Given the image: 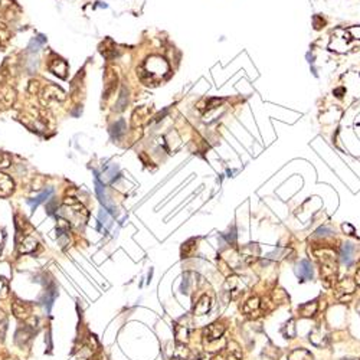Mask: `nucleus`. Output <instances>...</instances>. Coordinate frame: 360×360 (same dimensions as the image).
Wrapping results in <instances>:
<instances>
[{
  "label": "nucleus",
  "instance_id": "obj_1",
  "mask_svg": "<svg viewBox=\"0 0 360 360\" xmlns=\"http://www.w3.org/2000/svg\"><path fill=\"white\" fill-rule=\"evenodd\" d=\"M56 212L61 219L69 224V226H77V228L84 226L88 219V210L85 209L81 202H78L74 198L65 199L62 206L56 209Z\"/></svg>",
  "mask_w": 360,
  "mask_h": 360
},
{
  "label": "nucleus",
  "instance_id": "obj_2",
  "mask_svg": "<svg viewBox=\"0 0 360 360\" xmlns=\"http://www.w3.org/2000/svg\"><path fill=\"white\" fill-rule=\"evenodd\" d=\"M137 71L140 74L141 81L150 85V84H157L160 80H163V77L169 72V65L160 56H150L144 61L143 65Z\"/></svg>",
  "mask_w": 360,
  "mask_h": 360
},
{
  "label": "nucleus",
  "instance_id": "obj_3",
  "mask_svg": "<svg viewBox=\"0 0 360 360\" xmlns=\"http://www.w3.org/2000/svg\"><path fill=\"white\" fill-rule=\"evenodd\" d=\"M315 257L320 264V271L324 281H333L337 275V261H336V254L332 249H318L315 251Z\"/></svg>",
  "mask_w": 360,
  "mask_h": 360
},
{
  "label": "nucleus",
  "instance_id": "obj_4",
  "mask_svg": "<svg viewBox=\"0 0 360 360\" xmlns=\"http://www.w3.org/2000/svg\"><path fill=\"white\" fill-rule=\"evenodd\" d=\"M65 98H66L65 92L59 87L52 85V84L46 85L41 92V102H42L44 107H51L52 104L62 102V101H65Z\"/></svg>",
  "mask_w": 360,
  "mask_h": 360
},
{
  "label": "nucleus",
  "instance_id": "obj_5",
  "mask_svg": "<svg viewBox=\"0 0 360 360\" xmlns=\"http://www.w3.org/2000/svg\"><path fill=\"white\" fill-rule=\"evenodd\" d=\"M30 310L32 307L29 303L20 300V298L15 297L13 298V303H12V313L13 315L19 318V320H27L30 317Z\"/></svg>",
  "mask_w": 360,
  "mask_h": 360
},
{
  "label": "nucleus",
  "instance_id": "obj_6",
  "mask_svg": "<svg viewBox=\"0 0 360 360\" xmlns=\"http://www.w3.org/2000/svg\"><path fill=\"white\" fill-rule=\"evenodd\" d=\"M22 123H25V126L29 127L32 131L36 133H42L46 130V121L42 117L36 116L35 113L32 111L30 114H25L22 118Z\"/></svg>",
  "mask_w": 360,
  "mask_h": 360
},
{
  "label": "nucleus",
  "instance_id": "obj_7",
  "mask_svg": "<svg viewBox=\"0 0 360 360\" xmlns=\"http://www.w3.org/2000/svg\"><path fill=\"white\" fill-rule=\"evenodd\" d=\"M224 333H225V326L224 324H221L219 321H216V323H212L210 326H207L206 329H205V332H203V336H205V339H206L207 342H215V340H219L222 336H224Z\"/></svg>",
  "mask_w": 360,
  "mask_h": 360
},
{
  "label": "nucleus",
  "instance_id": "obj_8",
  "mask_svg": "<svg viewBox=\"0 0 360 360\" xmlns=\"http://www.w3.org/2000/svg\"><path fill=\"white\" fill-rule=\"evenodd\" d=\"M49 71L52 72L54 75L59 77V78H66V74H68V63L63 61L62 58H58L55 56L51 59V62L48 65Z\"/></svg>",
  "mask_w": 360,
  "mask_h": 360
},
{
  "label": "nucleus",
  "instance_id": "obj_9",
  "mask_svg": "<svg viewBox=\"0 0 360 360\" xmlns=\"http://www.w3.org/2000/svg\"><path fill=\"white\" fill-rule=\"evenodd\" d=\"M354 288H356V282H354L353 279H342V281L337 284V296H339L340 300H346V294H347V297H350L351 294H353V291H354Z\"/></svg>",
  "mask_w": 360,
  "mask_h": 360
},
{
  "label": "nucleus",
  "instance_id": "obj_10",
  "mask_svg": "<svg viewBox=\"0 0 360 360\" xmlns=\"http://www.w3.org/2000/svg\"><path fill=\"white\" fill-rule=\"evenodd\" d=\"M13 190H15L13 179L5 173H0V198H8L13 193Z\"/></svg>",
  "mask_w": 360,
  "mask_h": 360
},
{
  "label": "nucleus",
  "instance_id": "obj_11",
  "mask_svg": "<svg viewBox=\"0 0 360 360\" xmlns=\"http://www.w3.org/2000/svg\"><path fill=\"white\" fill-rule=\"evenodd\" d=\"M32 334H33V327H32V324H26V326H23L22 329H19V332L16 333V343H18L20 347H25V346L27 344V342L30 340Z\"/></svg>",
  "mask_w": 360,
  "mask_h": 360
},
{
  "label": "nucleus",
  "instance_id": "obj_12",
  "mask_svg": "<svg viewBox=\"0 0 360 360\" xmlns=\"http://www.w3.org/2000/svg\"><path fill=\"white\" fill-rule=\"evenodd\" d=\"M210 307H212V298L209 297L207 294H203L198 300L196 306L193 308V313L196 315H205L210 310Z\"/></svg>",
  "mask_w": 360,
  "mask_h": 360
},
{
  "label": "nucleus",
  "instance_id": "obj_13",
  "mask_svg": "<svg viewBox=\"0 0 360 360\" xmlns=\"http://www.w3.org/2000/svg\"><path fill=\"white\" fill-rule=\"evenodd\" d=\"M354 246L351 243H344L342 246V251H340V258H342L343 264H346L347 267L353 265L354 262Z\"/></svg>",
  "mask_w": 360,
  "mask_h": 360
},
{
  "label": "nucleus",
  "instance_id": "obj_14",
  "mask_svg": "<svg viewBox=\"0 0 360 360\" xmlns=\"http://www.w3.org/2000/svg\"><path fill=\"white\" fill-rule=\"evenodd\" d=\"M36 246H38V242H36L35 238L26 235L19 242V254H32L36 249Z\"/></svg>",
  "mask_w": 360,
  "mask_h": 360
},
{
  "label": "nucleus",
  "instance_id": "obj_15",
  "mask_svg": "<svg viewBox=\"0 0 360 360\" xmlns=\"http://www.w3.org/2000/svg\"><path fill=\"white\" fill-rule=\"evenodd\" d=\"M297 275L300 277V279L306 281V279H311L313 278V267L310 261L307 260H303L297 265Z\"/></svg>",
  "mask_w": 360,
  "mask_h": 360
},
{
  "label": "nucleus",
  "instance_id": "obj_16",
  "mask_svg": "<svg viewBox=\"0 0 360 360\" xmlns=\"http://www.w3.org/2000/svg\"><path fill=\"white\" fill-rule=\"evenodd\" d=\"M174 332H176V339H177L179 342H186V340L189 339L190 326L177 323L174 326Z\"/></svg>",
  "mask_w": 360,
  "mask_h": 360
},
{
  "label": "nucleus",
  "instance_id": "obj_17",
  "mask_svg": "<svg viewBox=\"0 0 360 360\" xmlns=\"http://www.w3.org/2000/svg\"><path fill=\"white\" fill-rule=\"evenodd\" d=\"M317 303H306L298 308V313L303 317H313L317 311Z\"/></svg>",
  "mask_w": 360,
  "mask_h": 360
},
{
  "label": "nucleus",
  "instance_id": "obj_18",
  "mask_svg": "<svg viewBox=\"0 0 360 360\" xmlns=\"http://www.w3.org/2000/svg\"><path fill=\"white\" fill-rule=\"evenodd\" d=\"M258 308H260V298L258 297H254V298H249L245 304H243V313H246V314H254V311H258Z\"/></svg>",
  "mask_w": 360,
  "mask_h": 360
},
{
  "label": "nucleus",
  "instance_id": "obj_19",
  "mask_svg": "<svg viewBox=\"0 0 360 360\" xmlns=\"http://www.w3.org/2000/svg\"><path fill=\"white\" fill-rule=\"evenodd\" d=\"M13 99H15V92L10 90V88H5V90L0 92V101H2L6 107H9V105L13 104Z\"/></svg>",
  "mask_w": 360,
  "mask_h": 360
},
{
  "label": "nucleus",
  "instance_id": "obj_20",
  "mask_svg": "<svg viewBox=\"0 0 360 360\" xmlns=\"http://www.w3.org/2000/svg\"><path fill=\"white\" fill-rule=\"evenodd\" d=\"M52 193H54V189H52V188H51V189L45 190L44 193H41L39 196H36V198L33 199V200H29V205H32L33 207H36L38 205H41V203H44V202H46L49 196H52Z\"/></svg>",
  "mask_w": 360,
  "mask_h": 360
},
{
  "label": "nucleus",
  "instance_id": "obj_21",
  "mask_svg": "<svg viewBox=\"0 0 360 360\" xmlns=\"http://www.w3.org/2000/svg\"><path fill=\"white\" fill-rule=\"evenodd\" d=\"M10 39V30L5 22L0 20V46H5Z\"/></svg>",
  "mask_w": 360,
  "mask_h": 360
},
{
  "label": "nucleus",
  "instance_id": "obj_22",
  "mask_svg": "<svg viewBox=\"0 0 360 360\" xmlns=\"http://www.w3.org/2000/svg\"><path fill=\"white\" fill-rule=\"evenodd\" d=\"M9 297V284H8V279L0 277V300H5V298Z\"/></svg>",
  "mask_w": 360,
  "mask_h": 360
},
{
  "label": "nucleus",
  "instance_id": "obj_23",
  "mask_svg": "<svg viewBox=\"0 0 360 360\" xmlns=\"http://www.w3.org/2000/svg\"><path fill=\"white\" fill-rule=\"evenodd\" d=\"M12 164V157L9 153L0 150V169H8Z\"/></svg>",
  "mask_w": 360,
  "mask_h": 360
},
{
  "label": "nucleus",
  "instance_id": "obj_24",
  "mask_svg": "<svg viewBox=\"0 0 360 360\" xmlns=\"http://www.w3.org/2000/svg\"><path fill=\"white\" fill-rule=\"evenodd\" d=\"M45 42H46L45 36H42V35L36 36L35 39H32V42H30V45H29V51H30V49H32V48L35 46V49H33V51L36 52V51H38V48H39V46L44 45Z\"/></svg>",
  "mask_w": 360,
  "mask_h": 360
},
{
  "label": "nucleus",
  "instance_id": "obj_25",
  "mask_svg": "<svg viewBox=\"0 0 360 360\" xmlns=\"http://www.w3.org/2000/svg\"><path fill=\"white\" fill-rule=\"evenodd\" d=\"M123 130H124V121L121 120V121L116 123L114 127H113V134H116V137H118V135L123 133Z\"/></svg>",
  "mask_w": 360,
  "mask_h": 360
},
{
  "label": "nucleus",
  "instance_id": "obj_26",
  "mask_svg": "<svg viewBox=\"0 0 360 360\" xmlns=\"http://www.w3.org/2000/svg\"><path fill=\"white\" fill-rule=\"evenodd\" d=\"M127 104V99H126V90L121 91V97H120V99H118V104H117V110H124V105Z\"/></svg>",
  "mask_w": 360,
  "mask_h": 360
},
{
  "label": "nucleus",
  "instance_id": "obj_27",
  "mask_svg": "<svg viewBox=\"0 0 360 360\" xmlns=\"http://www.w3.org/2000/svg\"><path fill=\"white\" fill-rule=\"evenodd\" d=\"M5 334H6V321L0 324V343L5 340Z\"/></svg>",
  "mask_w": 360,
  "mask_h": 360
},
{
  "label": "nucleus",
  "instance_id": "obj_28",
  "mask_svg": "<svg viewBox=\"0 0 360 360\" xmlns=\"http://www.w3.org/2000/svg\"><path fill=\"white\" fill-rule=\"evenodd\" d=\"M3 242H5V234L0 231V252H2V248H3Z\"/></svg>",
  "mask_w": 360,
  "mask_h": 360
},
{
  "label": "nucleus",
  "instance_id": "obj_29",
  "mask_svg": "<svg viewBox=\"0 0 360 360\" xmlns=\"http://www.w3.org/2000/svg\"><path fill=\"white\" fill-rule=\"evenodd\" d=\"M356 284L360 285V264H359V268H357V274H356Z\"/></svg>",
  "mask_w": 360,
  "mask_h": 360
},
{
  "label": "nucleus",
  "instance_id": "obj_30",
  "mask_svg": "<svg viewBox=\"0 0 360 360\" xmlns=\"http://www.w3.org/2000/svg\"><path fill=\"white\" fill-rule=\"evenodd\" d=\"M344 360H359V359H344Z\"/></svg>",
  "mask_w": 360,
  "mask_h": 360
},
{
  "label": "nucleus",
  "instance_id": "obj_31",
  "mask_svg": "<svg viewBox=\"0 0 360 360\" xmlns=\"http://www.w3.org/2000/svg\"><path fill=\"white\" fill-rule=\"evenodd\" d=\"M357 310H359V311H360V303H359V306H357Z\"/></svg>",
  "mask_w": 360,
  "mask_h": 360
},
{
  "label": "nucleus",
  "instance_id": "obj_32",
  "mask_svg": "<svg viewBox=\"0 0 360 360\" xmlns=\"http://www.w3.org/2000/svg\"><path fill=\"white\" fill-rule=\"evenodd\" d=\"M8 360H15V359H8Z\"/></svg>",
  "mask_w": 360,
  "mask_h": 360
},
{
  "label": "nucleus",
  "instance_id": "obj_33",
  "mask_svg": "<svg viewBox=\"0 0 360 360\" xmlns=\"http://www.w3.org/2000/svg\"><path fill=\"white\" fill-rule=\"evenodd\" d=\"M0 81H2V77H0Z\"/></svg>",
  "mask_w": 360,
  "mask_h": 360
}]
</instances>
